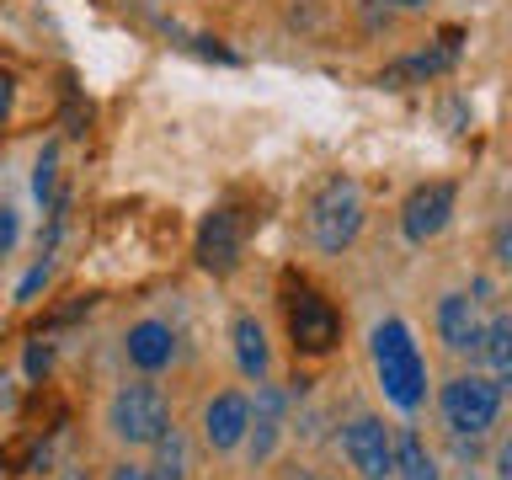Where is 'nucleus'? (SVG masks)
Segmentation results:
<instances>
[{"label":"nucleus","mask_w":512,"mask_h":480,"mask_svg":"<svg viewBox=\"0 0 512 480\" xmlns=\"http://www.w3.org/2000/svg\"><path fill=\"white\" fill-rule=\"evenodd\" d=\"M480 363H486V374L512 368V315H491L486 320V331H480Z\"/></svg>","instance_id":"15"},{"label":"nucleus","mask_w":512,"mask_h":480,"mask_svg":"<svg viewBox=\"0 0 512 480\" xmlns=\"http://www.w3.org/2000/svg\"><path fill=\"white\" fill-rule=\"evenodd\" d=\"M496 384H502V395H512V368H502V374H491Z\"/></svg>","instance_id":"23"},{"label":"nucleus","mask_w":512,"mask_h":480,"mask_svg":"<svg viewBox=\"0 0 512 480\" xmlns=\"http://www.w3.org/2000/svg\"><path fill=\"white\" fill-rule=\"evenodd\" d=\"M502 406H507V395H502V384H496L486 368H459V374L443 379V390H438V411H443V422L454 427L459 438L491 432L496 416H502Z\"/></svg>","instance_id":"3"},{"label":"nucleus","mask_w":512,"mask_h":480,"mask_svg":"<svg viewBox=\"0 0 512 480\" xmlns=\"http://www.w3.org/2000/svg\"><path fill=\"white\" fill-rule=\"evenodd\" d=\"M368 352H374V374H379V390L395 400L400 411H422L427 400V363H422V347L406 320H379L374 336H368Z\"/></svg>","instance_id":"1"},{"label":"nucleus","mask_w":512,"mask_h":480,"mask_svg":"<svg viewBox=\"0 0 512 480\" xmlns=\"http://www.w3.org/2000/svg\"><path fill=\"white\" fill-rule=\"evenodd\" d=\"M395 480H438V459H432V448L422 443L416 427L395 432Z\"/></svg>","instance_id":"14"},{"label":"nucleus","mask_w":512,"mask_h":480,"mask_svg":"<svg viewBox=\"0 0 512 480\" xmlns=\"http://www.w3.org/2000/svg\"><path fill=\"white\" fill-rule=\"evenodd\" d=\"M342 454L363 480H395V427H384L374 411H358L342 427Z\"/></svg>","instance_id":"6"},{"label":"nucleus","mask_w":512,"mask_h":480,"mask_svg":"<svg viewBox=\"0 0 512 480\" xmlns=\"http://www.w3.org/2000/svg\"><path fill=\"white\" fill-rule=\"evenodd\" d=\"M480 299H470V294H443L438 299V342L454 352V358H470V363H480V331H486V320H480V310H475Z\"/></svg>","instance_id":"10"},{"label":"nucleus","mask_w":512,"mask_h":480,"mask_svg":"<svg viewBox=\"0 0 512 480\" xmlns=\"http://www.w3.org/2000/svg\"><path fill=\"white\" fill-rule=\"evenodd\" d=\"M491 262L502 267V272H512V219H502L491 230Z\"/></svg>","instance_id":"17"},{"label":"nucleus","mask_w":512,"mask_h":480,"mask_svg":"<svg viewBox=\"0 0 512 480\" xmlns=\"http://www.w3.org/2000/svg\"><path fill=\"white\" fill-rule=\"evenodd\" d=\"M283 315H288V336H294V347L310 352V358H326V352H336V342H342V315H336V304L326 294H315L310 283L288 288V294H283Z\"/></svg>","instance_id":"5"},{"label":"nucleus","mask_w":512,"mask_h":480,"mask_svg":"<svg viewBox=\"0 0 512 480\" xmlns=\"http://www.w3.org/2000/svg\"><path fill=\"white\" fill-rule=\"evenodd\" d=\"M6 102H11V80H0V118H6Z\"/></svg>","instance_id":"24"},{"label":"nucleus","mask_w":512,"mask_h":480,"mask_svg":"<svg viewBox=\"0 0 512 480\" xmlns=\"http://www.w3.org/2000/svg\"><path fill=\"white\" fill-rule=\"evenodd\" d=\"M491 470H496V480H512V432L502 443H496V459H491Z\"/></svg>","instance_id":"21"},{"label":"nucleus","mask_w":512,"mask_h":480,"mask_svg":"<svg viewBox=\"0 0 512 480\" xmlns=\"http://www.w3.org/2000/svg\"><path fill=\"white\" fill-rule=\"evenodd\" d=\"M150 448H155V464H150L155 480H187V438H182V427H166Z\"/></svg>","instance_id":"16"},{"label":"nucleus","mask_w":512,"mask_h":480,"mask_svg":"<svg viewBox=\"0 0 512 480\" xmlns=\"http://www.w3.org/2000/svg\"><path fill=\"white\" fill-rule=\"evenodd\" d=\"M107 427H112V438L128 443V448H150L160 432L171 427V400L155 390V384H123L118 395H112V406H107Z\"/></svg>","instance_id":"4"},{"label":"nucleus","mask_w":512,"mask_h":480,"mask_svg":"<svg viewBox=\"0 0 512 480\" xmlns=\"http://www.w3.org/2000/svg\"><path fill=\"white\" fill-rule=\"evenodd\" d=\"M230 342H235V363H240V374L262 384V379L272 374V347H267L262 320H256V315H235V320H230Z\"/></svg>","instance_id":"12"},{"label":"nucleus","mask_w":512,"mask_h":480,"mask_svg":"<svg viewBox=\"0 0 512 480\" xmlns=\"http://www.w3.org/2000/svg\"><path fill=\"white\" fill-rule=\"evenodd\" d=\"M304 480H336V475H304Z\"/></svg>","instance_id":"26"},{"label":"nucleus","mask_w":512,"mask_h":480,"mask_svg":"<svg viewBox=\"0 0 512 480\" xmlns=\"http://www.w3.org/2000/svg\"><path fill=\"white\" fill-rule=\"evenodd\" d=\"M107 480H155V470H150V464L123 459V464H112V470H107Z\"/></svg>","instance_id":"19"},{"label":"nucleus","mask_w":512,"mask_h":480,"mask_svg":"<svg viewBox=\"0 0 512 480\" xmlns=\"http://www.w3.org/2000/svg\"><path fill=\"white\" fill-rule=\"evenodd\" d=\"M11 246H16V214H11L6 203H0V262L11 256Z\"/></svg>","instance_id":"20"},{"label":"nucleus","mask_w":512,"mask_h":480,"mask_svg":"<svg viewBox=\"0 0 512 480\" xmlns=\"http://www.w3.org/2000/svg\"><path fill=\"white\" fill-rule=\"evenodd\" d=\"M246 230H251V214H240L235 203H219L214 214L203 219V235H198V262H203L208 272H230V267L240 262Z\"/></svg>","instance_id":"8"},{"label":"nucleus","mask_w":512,"mask_h":480,"mask_svg":"<svg viewBox=\"0 0 512 480\" xmlns=\"http://www.w3.org/2000/svg\"><path fill=\"white\" fill-rule=\"evenodd\" d=\"M32 187H38V198H54V150H43L38 176H32Z\"/></svg>","instance_id":"18"},{"label":"nucleus","mask_w":512,"mask_h":480,"mask_svg":"<svg viewBox=\"0 0 512 480\" xmlns=\"http://www.w3.org/2000/svg\"><path fill=\"white\" fill-rule=\"evenodd\" d=\"M390 6H400V11H416V6H427V0H390Z\"/></svg>","instance_id":"25"},{"label":"nucleus","mask_w":512,"mask_h":480,"mask_svg":"<svg viewBox=\"0 0 512 480\" xmlns=\"http://www.w3.org/2000/svg\"><path fill=\"white\" fill-rule=\"evenodd\" d=\"M123 352L139 374H160V368L176 363V336H171L166 320H139V326H128Z\"/></svg>","instance_id":"11"},{"label":"nucleus","mask_w":512,"mask_h":480,"mask_svg":"<svg viewBox=\"0 0 512 480\" xmlns=\"http://www.w3.org/2000/svg\"><path fill=\"white\" fill-rule=\"evenodd\" d=\"M363 219H368V203H363V187L352 176H326L310 198V240L320 251H347L352 240L363 235Z\"/></svg>","instance_id":"2"},{"label":"nucleus","mask_w":512,"mask_h":480,"mask_svg":"<svg viewBox=\"0 0 512 480\" xmlns=\"http://www.w3.org/2000/svg\"><path fill=\"white\" fill-rule=\"evenodd\" d=\"M48 358H54L48 347H32V352H27V368H32V374H43V368H48Z\"/></svg>","instance_id":"22"},{"label":"nucleus","mask_w":512,"mask_h":480,"mask_svg":"<svg viewBox=\"0 0 512 480\" xmlns=\"http://www.w3.org/2000/svg\"><path fill=\"white\" fill-rule=\"evenodd\" d=\"M454 203H459L454 182H422L406 203H400V235H406L411 246L438 240L448 230V219H454Z\"/></svg>","instance_id":"7"},{"label":"nucleus","mask_w":512,"mask_h":480,"mask_svg":"<svg viewBox=\"0 0 512 480\" xmlns=\"http://www.w3.org/2000/svg\"><path fill=\"white\" fill-rule=\"evenodd\" d=\"M278 427H283V390L278 384H256V406H251V427H246V443H251V459H267L272 443H278Z\"/></svg>","instance_id":"13"},{"label":"nucleus","mask_w":512,"mask_h":480,"mask_svg":"<svg viewBox=\"0 0 512 480\" xmlns=\"http://www.w3.org/2000/svg\"><path fill=\"white\" fill-rule=\"evenodd\" d=\"M246 427H251V395L246 390L208 395V406H203V443L214 448V454H230V448L246 443Z\"/></svg>","instance_id":"9"}]
</instances>
